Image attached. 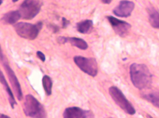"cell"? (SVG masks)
<instances>
[{"label": "cell", "mask_w": 159, "mask_h": 118, "mask_svg": "<svg viewBox=\"0 0 159 118\" xmlns=\"http://www.w3.org/2000/svg\"><path fill=\"white\" fill-rule=\"evenodd\" d=\"M21 17V15L19 10L13 11L4 15L2 20L5 24H12L16 22Z\"/></svg>", "instance_id": "5bb4252c"}, {"label": "cell", "mask_w": 159, "mask_h": 118, "mask_svg": "<svg viewBox=\"0 0 159 118\" xmlns=\"http://www.w3.org/2000/svg\"><path fill=\"white\" fill-rule=\"evenodd\" d=\"M68 42H69L73 46L76 47L80 49L85 50L88 47L87 42L82 38L77 37H67Z\"/></svg>", "instance_id": "2e32d148"}, {"label": "cell", "mask_w": 159, "mask_h": 118, "mask_svg": "<svg viewBox=\"0 0 159 118\" xmlns=\"http://www.w3.org/2000/svg\"><path fill=\"white\" fill-rule=\"evenodd\" d=\"M101 2L105 4H109L113 0H100Z\"/></svg>", "instance_id": "7402d4cb"}, {"label": "cell", "mask_w": 159, "mask_h": 118, "mask_svg": "<svg viewBox=\"0 0 159 118\" xmlns=\"http://www.w3.org/2000/svg\"><path fill=\"white\" fill-rule=\"evenodd\" d=\"M109 92L115 103L125 112L130 115L135 113V110L132 104L118 87L115 86L111 87Z\"/></svg>", "instance_id": "277c9868"}, {"label": "cell", "mask_w": 159, "mask_h": 118, "mask_svg": "<svg viewBox=\"0 0 159 118\" xmlns=\"http://www.w3.org/2000/svg\"><path fill=\"white\" fill-rule=\"evenodd\" d=\"M74 61L77 66L84 73L93 77L97 75L98 65L95 58L76 56L74 57Z\"/></svg>", "instance_id": "8992f818"}, {"label": "cell", "mask_w": 159, "mask_h": 118, "mask_svg": "<svg viewBox=\"0 0 159 118\" xmlns=\"http://www.w3.org/2000/svg\"><path fill=\"white\" fill-rule=\"evenodd\" d=\"M62 27L63 28H65L67 27L70 24V21L66 19L64 17H63L62 19Z\"/></svg>", "instance_id": "ffe728a7"}, {"label": "cell", "mask_w": 159, "mask_h": 118, "mask_svg": "<svg viewBox=\"0 0 159 118\" xmlns=\"http://www.w3.org/2000/svg\"><path fill=\"white\" fill-rule=\"evenodd\" d=\"M57 41L59 44H64L68 42L67 37L60 36L57 38Z\"/></svg>", "instance_id": "d6986e66"}, {"label": "cell", "mask_w": 159, "mask_h": 118, "mask_svg": "<svg viewBox=\"0 0 159 118\" xmlns=\"http://www.w3.org/2000/svg\"><path fill=\"white\" fill-rule=\"evenodd\" d=\"M0 117L1 118H10V117L6 115L3 114H1L0 115Z\"/></svg>", "instance_id": "603a6c76"}, {"label": "cell", "mask_w": 159, "mask_h": 118, "mask_svg": "<svg viewBox=\"0 0 159 118\" xmlns=\"http://www.w3.org/2000/svg\"><path fill=\"white\" fill-rule=\"evenodd\" d=\"M135 4L132 1L122 0L113 10L114 14L117 17H127L129 16L134 9Z\"/></svg>", "instance_id": "9c48e42d"}, {"label": "cell", "mask_w": 159, "mask_h": 118, "mask_svg": "<svg viewBox=\"0 0 159 118\" xmlns=\"http://www.w3.org/2000/svg\"><path fill=\"white\" fill-rule=\"evenodd\" d=\"M43 88L46 94L50 96L52 94V82L51 78L48 75H44L42 79Z\"/></svg>", "instance_id": "e0dca14e"}, {"label": "cell", "mask_w": 159, "mask_h": 118, "mask_svg": "<svg viewBox=\"0 0 159 118\" xmlns=\"http://www.w3.org/2000/svg\"><path fill=\"white\" fill-rule=\"evenodd\" d=\"M43 2L41 0H24L19 10L22 18L31 20L39 12Z\"/></svg>", "instance_id": "5b68a950"}, {"label": "cell", "mask_w": 159, "mask_h": 118, "mask_svg": "<svg viewBox=\"0 0 159 118\" xmlns=\"http://www.w3.org/2000/svg\"><path fill=\"white\" fill-rule=\"evenodd\" d=\"M43 26L41 21L35 24L19 22L14 26L15 31L20 37L29 40H34L38 35Z\"/></svg>", "instance_id": "3957f363"}, {"label": "cell", "mask_w": 159, "mask_h": 118, "mask_svg": "<svg viewBox=\"0 0 159 118\" xmlns=\"http://www.w3.org/2000/svg\"><path fill=\"white\" fill-rule=\"evenodd\" d=\"M63 116L65 118H93L94 116L91 111L83 110L76 106L66 108L64 111Z\"/></svg>", "instance_id": "30bf717a"}, {"label": "cell", "mask_w": 159, "mask_h": 118, "mask_svg": "<svg viewBox=\"0 0 159 118\" xmlns=\"http://www.w3.org/2000/svg\"><path fill=\"white\" fill-rule=\"evenodd\" d=\"M49 27L54 33L58 32L59 31V27L56 25L51 24L49 25Z\"/></svg>", "instance_id": "44dd1931"}, {"label": "cell", "mask_w": 159, "mask_h": 118, "mask_svg": "<svg viewBox=\"0 0 159 118\" xmlns=\"http://www.w3.org/2000/svg\"><path fill=\"white\" fill-rule=\"evenodd\" d=\"M37 57L41 61L44 62L46 59L45 56L43 53L40 51H37L36 52Z\"/></svg>", "instance_id": "ac0fdd59"}, {"label": "cell", "mask_w": 159, "mask_h": 118, "mask_svg": "<svg viewBox=\"0 0 159 118\" xmlns=\"http://www.w3.org/2000/svg\"><path fill=\"white\" fill-rule=\"evenodd\" d=\"M0 59L2 62L3 68L17 98L19 101H20L23 98V94L20 84L15 73L6 60V59L2 50H0Z\"/></svg>", "instance_id": "52a82bcc"}, {"label": "cell", "mask_w": 159, "mask_h": 118, "mask_svg": "<svg viewBox=\"0 0 159 118\" xmlns=\"http://www.w3.org/2000/svg\"><path fill=\"white\" fill-rule=\"evenodd\" d=\"M106 18L116 34L122 37L128 35L131 27L130 24L112 16H107Z\"/></svg>", "instance_id": "ba28073f"}, {"label": "cell", "mask_w": 159, "mask_h": 118, "mask_svg": "<svg viewBox=\"0 0 159 118\" xmlns=\"http://www.w3.org/2000/svg\"><path fill=\"white\" fill-rule=\"evenodd\" d=\"M93 23L92 20L86 19L77 23L76 28L80 33L86 34L91 32L93 28Z\"/></svg>", "instance_id": "4fadbf2b"}, {"label": "cell", "mask_w": 159, "mask_h": 118, "mask_svg": "<svg viewBox=\"0 0 159 118\" xmlns=\"http://www.w3.org/2000/svg\"><path fill=\"white\" fill-rule=\"evenodd\" d=\"M129 73L131 82L136 87L140 90L150 88L152 82V75L145 64H132L130 66Z\"/></svg>", "instance_id": "6da1fadb"}, {"label": "cell", "mask_w": 159, "mask_h": 118, "mask_svg": "<svg viewBox=\"0 0 159 118\" xmlns=\"http://www.w3.org/2000/svg\"><path fill=\"white\" fill-rule=\"evenodd\" d=\"M149 10V20L151 26L153 28L159 29V12L154 8Z\"/></svg>", "instance_id": "9a60e30c"}, {"label": "cell", "mask_w": 159, "mask_h": 118, "mask_svg": "<svg viewBox=\"0 0 159 118\" xmlns=\"http://www.w3.org/2000/svg\"><path fill=\"white\" fill-rule=\"evenodd\" d=\"M3 0H1V2H1V4H2V1H3Z\"/></svg>", "instance_id": "d4e9b609"}, {"label": "cell", "mask_w": 159, "mask_h": 118, "mask_svg": "<svg viewBox=\"0 0 159 118\" xmlns=\"http://www.w3.org/2000/svg\"><path fill=\"white\" fill-rule=\"evenodd\" d=\"M0 81L1 83L3 86L5 90L8 95V99L11 106L12 109L14 108L15 105L17 103L15 100L13 93L2 71H0Z\"/></svg>", "instance_id": "8fae6325"}, {"label": "cell", "mask_w": 159, "mask_h": 118, "mask_svg": "<svg viewBox=\"0 0 159 118\" xmlns=\"http://www.w3.org/2000/svg\"><path fill=\"white\" fill-rule=\"evenodd\" d=\"M142 97L159 108V91H153L144 92L141 95Z\"/></svg>", "instance_id": "7c38bea8"}, {"label": "cell", "mask_w": 159, "mask_h": 118, "mask_svg": "<svg viewBox=\"0 0 159 118\" xmlns=\"http://www.w3.org/2000/svg\"><path fill=\"white\" fill-rule=\"evenodd\" d=\"M25 115L32 118H45L47 113L43 106L32 95H27L23 105Z\"/></svg>", "instance_id": "7a4b0ae2"}, {"label": "cell", "mask_w": 159, "mask_h": 118, "mask_svg": "<svg viewBox=\"0 0 159 118\" xmlns=\"http://www.w3.org/2000/svg\"><path fill=\"white\" fill-rule=\"evenodd\" d=\"M12 0V1L14 2H16L17 1H18L19 0Z\"/></svg>", "instance_id": "cb8c5ba5"}]
</instances>
